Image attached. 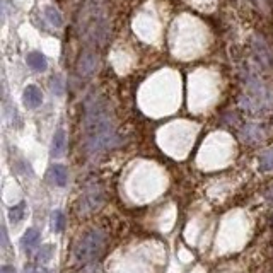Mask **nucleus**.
Here are the masks:
<instances>
[{
	"label": "nucleus",
	"mask_w": 273,
	"mask_h": 273,
	"mask_svg": "<svg viewBox=\"0 0 273 273\" xmlns=\"http://www.w3.org/2000/svg\"><path fill=\"white\" fill-rule=\"evenodd\" d=\"M260 168L263 171L273 169V149H268L260 155Z\"/></svg>",
	"instance_id": "nucleus-11"
},
{
	"label": "nucleus",
	"mask_w": 273,
	"mask_h": 273,
	"mask_svg": "<svg viewBox=\"0 0 273 273\" xmlns=\"http://www.w3.org/2000/svg\"><path fill=\"white\" fill-rule=\"evenodd\" d=\"M53 253H55V246L53 244H44V246L39 247V251H38V255H36V260L39 263H47V261L52 260Z\"/></svg>",
	"instance_id": "nucleus-10"
},
{
	"label": "nucleus",
	"mask_w": 273,
	"mask_h": 273,
	"mask_svg": "<svg viewBox=\"0 0 273 273\" xmlns=\"http://www.w3.org/2000/svg\"><path fill=\"white\" fill-rule=\"evenodd\" d=\"M22 103L28 109H36L43 103V93L38 85H28L22 93Z\"/></svg>",
	"instance_id": "nucleus-3"
},
{
	"label": "nucleus",
	"mask_w": 273,
	"mask_h": 273,
	"mask_svg": "<svg viewBox=\"0 0 273 273\" xmlns=\"http://www.w3.org/2000/svg\"><path fill=\"white\" fill-rule=\"evenodd\" d=\"M24 273H50L48 270H44V268H34V266H29V268H24Z\"/></svg>",
	"instance_id": "nucleus-15"
},
{
	"label": "nucleus",
	"mask_w": 273,
	"mask_h": 273,
	"mask_svg": "<svg viewBox=\"0 0 273 273\" xmlns=\"http://www.w3.org/2000/svg\"><path fill=\"white\" fill-rule=\"evenodd\" d=\"M22 217H24V203H19L9 210V219H11L12 224H19L22 220Z\"/></svg>",
	"instance_id": "nucleus-12"
},
{
	"label": "nucleus",
	"mask_w": 273,
	"mask_h": 273,
	"mask_svg": "<svg viewBox=\"0 0 273 273\" xmlns=\"http://www.w3.org/2000/svg\"><path fill=\"white\" fill-rule=\"evenodd\" d=\"M38 242H39V232H38V229H33L31 227V229H28L24 232V236L21 239V247L26 253H29L38 246Z\"/></svg>",
	"instance_id": "nucleus-7"
},
{
	"label": "nucleus",
	"mask_w": 273,
	"mask_h": 273,
	"mask_svg": "<svg viewBox=\"0 0 273 273\" xmlns=\"http://www.w3.org/2000/svg\"><path fill=\"white\" fill-rule=\"evenodd\" d=\"M0 271L2 273H16V268L11 266V265H4L2 268H0Z\"/></svg>",
	"instance_id": "nucleus-16"
},
{
	"label": "nucleus",
	"mask_w": 273,
	"mask_h": 273,
	"mask_svg": "<svg viewBox=\"0 0 273 273\" xmlns=\"http://www.w3.org/2000/svg\"><path fill=\"white\" fill-rule=\"evenodd\" d=\"M48 181L55 186H65L67 185V179H69V173H67V168L62 164H53L52 168L48 169V174H47Z\"/></svg>",
	"instance_id": "nucleus-4"
},
{
	"label": "nucleus",
	"mask_w": 273,
	"mask_h": 273,
	"mask_svg": "<svg viewBox=\"0 0 273 273\" xmlns=\"http://www.w3.org/2000/svg\"><path fill=\"white\" fill-rule=\"evenodd\" d=\"M65 147H67V136H65V131L62 128H58L53 135L52 149H50L52 157H62L65 154Z\"/></svg>",
	"instance_id": "nucleus-5"
},
{
	"label": "nucleus",
	"mask_w": 273,
	"mask_h": 273,
	"mask_svg": "<svg viewBox=\"0 0 273 273\" xmlns=\"http://www.w3.org/2000/svg\"><path fill=\"white\" fill-rule=\"evenodd\" d=\"M52 220H53V224H52L53 231L55 232H62L63 231V225H65V217H63L62 212H60V210L55 212L53 217H52Z\"/></svg>",
	"instance_id": "nucleus-13"
},
{
	"label": "nucleus",
	"mask_w": 273,
	"mask_h": 273,
	"mask_svg": "<svg viewBox=\"0 0 273 273\" xmlns=\"http://www.w3.org/2000/svg\"><path fill=\"white\" fill-rule=\"evenodd\" d=\"M52 90L55 93V96H62L63 94V82H62V79H60V77H53Z\"/></svg>",
	"instance_id": "nucleus-14"
},
{
	"label": "nucleus",
	"mask_w": 273,
	"mask_h": 273,
	"mask_svg": "<svg viewBox=\"0 0 273 273\" xmlns=\"http://www.w3.org/2000/svg\"><path fill=\"white\" fill-rule=\"evenodd\" d=\"M44 17H47V21L52 24L53 28H62L63 26V19H62L60 12L55 7H47V9H44Z\"/></svg>",
	"instance_id": "nucleus-9"
},
{
	"label": "nucleus",
	"mask_w": 273,
	"mask_h": 273,
	"mask_svg": "<svg viewBox=\"0 0 273 273\" xmlns=\"http://www.w3.org/2000/svg\"><path fill=\"white\" fill-rule=\"evenodd\" d=\"M85 131H87L85 147L90 154L111 147L116 140L108 115L96 103L90 106L87 109V115H85Z\"/></svg>",
	"instance_id": "nucleus-1"
},
{
	"label": "nucleus",
	"mask_w": 273,
	"mask_h": 273,
	"mask_svg": "<svg viewBox=\"0 0 273 273\" xmlns=\"http://www.w3.org/2000/svg\"><path fill=\"white\" fill-rule=\"evenodd\" d=\"M26 62H28L29 67H31L33 70H36V72H44V70H47V67H48L47 58H44V55L39 53V52L28 53Z\"/></svg>",
	"instance_id": "nucleus-6"
},
{
	"label": "nucleus",
	"mask_w": 273,
	"mask_h": 273,
	"mask_svg": "<svg viewBox=\"0 0 273 273\" xmlns=\"http://www.w3.org/2000/svg\"><path fill=\"white\" fill-rule=\"evenodd\" d=\"M94 69H96V58H94V55H84V57L80 58V63H79L80 74L89 75V74L94 72Z\"/></svg>",
	"instance_id": "nucleus-8"
},
{
	"label": "nucleus",
	"mask_w": 273,
	"mask_h": 273,
	"mask_svg": "<svg viewBox=\"0 0 273 273\" xmlns=\"http://www.w3.org/2000/svg\"><path fill=\"white\" fill-rule=\"evenodd\" d=\"M106 242H108V236L103 231H90L84 237H80V241L74 249V255L80 263L94 261L96 258L103 255Z\"/></svg>",
	"instance_id": "nucleus-2"
}]
</instances>
